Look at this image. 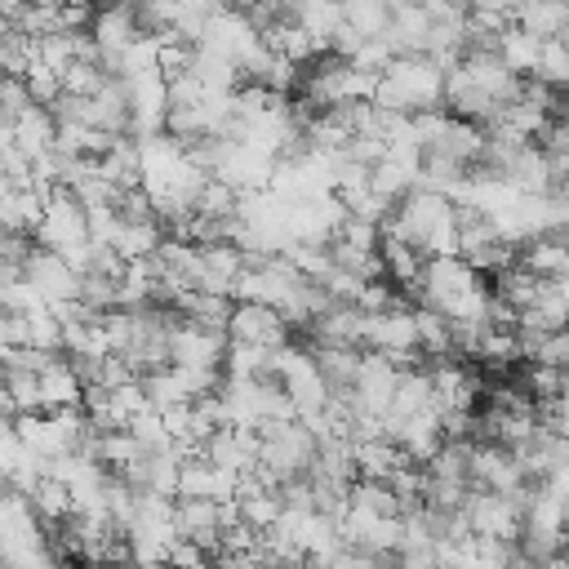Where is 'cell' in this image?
<instances>
[{"mask_svg": "<svg viewBox=\"0 0 569 569\" xmlns=\"http://www.w3.org/2000/svg\"><path fill=\"white\" fill-rule=\"evenodd\" d=\"M373 107L391 116L445 111V71L427 53H396V62L378 80Z\"/></svg>", "mask_w": 569, "mask_h": 569, "instance_id": "cell-1", "label": "cell"}, {"mask_svg": "<svg viewBox=\"0 0 569 569\" xmlns=\"http://www.w3.org/2000/svg\"><path fill=\"white\" fill-rule=\"evenodd\" d=\"M36 244L49 253H67L76 244H89V209L71 187H53L44 204V222L36 231Z\"/></svg>", "mask_w": 569, "mask_h": 569, "instance_id": "cell-2", "label": "cell"}, {"mask_svg": "<svg viewBox=\"0 0 569 569\" xmlns=\"http://www.w3.org/2000/svg\"><path fill=\"white\" fill-rule=\"evenodd\" d=\"M462 516H467L471 533H480V538H502V542H511V547H516V542H520V533H525V507H520L516 498H507V493L471 489V498H467Z\"/></svg>", "mask_w": 569, "mask_h": 569, "instance_id": "cell-3", "label": "cell"}, {"mask_svg": "<svg viewBox=\"0 0 569 569\" xmlns=\"http://www.w3.org/2000/svg\"><path fill=\"white\" fill-rule=\"evenodd\" d=\"M227 338H231V342H253V347H271V351H280V347H289L293 329H289V320H284L276 307H262V302H236L231 325H227Z\"/></svg>", "mask_w": 569, "mask_h": 569, "instance_id": "cell-4", "label": "cell"}, {"mask_svg": "<svg viewBox=\"0 0 569 569\" xmlns=\"http://www.w3.org/2000/svg\"><path fill=\"white\" fill-rule=\"evenodd\" d=\"M227 347H231V338H227V333L200 329V325H191V320H178V325H173V333H169L173 365H182V369H222Z\"/></svg>", "mask_w": 569, "mask_h": 569, "instance_id": "cell-5", "label": "cell"}, {"mask_svg": "<svg viewBox=\"0 0 569 569\" xmlns=\"http://www.w3.org/2000/svg\"><path fill=\"white\" fill-rule=\"evenodd\" d=\"M387 436L405 449V458L409 462H418V467H427L449 440H445V427H440V409H427V413H413V418H405V422H396V418H387Z\"/></svg>", "mask_w": 569, "mask_h": 569, "instance_id": "cell-6", "label": "cell"}, {"mask_svg": "<svg viewBox=\"0 0 569 569\" xmlns=\"http://www.w3.org/2000/svg\"><path fill=\"white\" fill-rule=\"evenodd\" d=\"M27 280L44 293L49 307H58V302H76L80 289H84V276H76L71 262H67L62 253H49V249H36V258L27 262Z\"/></svg>", "mask_w": 569, "mask_h": 569, "instance_id": "cell-7", "label": "cell"}, {"mask_svg": "<svg viewBox=\"0 0 569 569\" xmlns=\"http://www.w3.org/2000/svg\"><path fill=\"white\" fill-rule=\"evenodd\" d=\"M178 498H209V502H236L240 498V476L204 462V458H187L182 462V485Z\"/></svg>", "mask_w": 569, "mask_h": 569, "instance_id": "cell-8", "label": "cell"}, {"mask_svg": "<svg viewBox=\"0 0 569 569\" xmlns=\"http://www.w3.org/2000/svg\"><path fill=\"white\" fill-rule=\"evenodd\" d=\"M365 351H418V320L413 311H387V316H365Z\"/></svg>", "mask_w": 569, "mask_h": 569, "instance_id": "cell-9", "label": "cell"}, {"mask_svg": "<svg viewBox=\"0 0 569 569\" xmlns=\"http://www.w3.org/2000/svg\"><path fill=\"white\" fill-rule=\"evenodd\" d=\"M89 36L98 40L102 58H111V53L129 49V44H133V40L142 36V27H138V4H116V9H98V18H93Z\"/></svg>", "mask_w": 569, "mask_h": 569, "instance_id": "cell-10", "label": "cell"}, {"mask_svg": "<svg viewBox=\"0 0 569 569\" xmlns=\"http://www.w3.org/2000/svg\"><path fill=\"white\" fill-rule=\"evenodd\" d=\"M40 400H44V413L80 409V405H84V382H80L71 356H58V360L40 373Z\"/></svg>", "mask_w": 569, "mask_h": 569, "instance_id": "cell-11", "label": "cell"}, {"mask_svg": "<svg viewBox=\"0 0 569 569\" xmlns=\"http://www.w3.org/2000/svg\"><path fill=\"white\" fill-rule=\"evenodd\" d=\"M44 204H49V196L36 191V187H22V191L4 187V191H0V218H4V231L36 236L40 222H44Z\"/></svg>", "mask_w": 569, "mask_h": 569, "instance_id": "cell-12", "label": "cell"}, {"mask_svg": "<svg viewBox=\"0 0 569 569\" xmlns=\"http://www.w3.org/2000/svg\"><path fill=\"white\" fill-rule=\"evenodd\" d=\"M387 40L396 53H427V40H431V18L422 4H391V27H387Z\"/></svg>", "mask_w": 569, "mask_h": 569, "instance_id": "cell-13", "label": "cell"}, {"mask_svg": "<svg viewBox=\"0 0 569 569\" xmlns=\"http://www.w3.org/2000/svg\"><path fill=\"white\" fill-rule=\"evenodd\" d=\"M293 22L320 44V53H333V36L342 31V4H329V0L293 4Z\"/></svg>", "mask_w": 569, "mask_h": 569, "instance_id": "cell-14", "label": "cell"}, {"mask_svg": "<svg viewBox=\"0 0 569 569\" xmlns=\"http://www.w3.org/2000/svg\"><path fill=\"white\" fill-rule=\"evenodd\" d=\"M498 58L520 76V80H533L538 76V62H542V40L525 27H511L498 36Z\"/></svg>", "mask_w": 569, "mask_h": 569, "instance_id": "cell-15", "label": "cell"}, {"mask_svg": "<svg viewBox=\"0 0 569 569\" xmlns=\"http://www.w3.org/2000/svg\"><path fill=\"white\" fill-rule=\"evenodd\" d=\"M356 445V440H351ZM409 458H405V449L396 445V440H365V445H356V467H360V480H382V485H391V476L405 467Z\"/></svg>", "mask_w": 569, "mask_h": 569, "instance_id": "cell-16", "label": "cell"}, {"mask_svg": "<svg viewBox=\"0 0 569 569\" xmlns=\"http://www.w3.org/2000/svg\"><path fill=\"white\" fill-rule=\"evenodd\" d=\"M520 267H529L542 280H556L569 267V236H542L520 249Z\"/></svg>", "mask_w": 569, "mask_h": 569, "instance_id": "cell-17", "label": "cell"}, {"mask_svg": "<svg viewBox=\"0 0 569 569\" xmlns=\"http://www.w3.org/2000/svg\"><path fill=\"white\" fill-rule=\"evenodd\" d=\"M516 27L533 31L538 40H560L569 31V4H516Z\"/></svg>", "mask_w": 569, "mask_h": 569, "instance_id": "cell-18", "label": "cell"}, {"mask_svg": "<svg viewBox=\"0 0 569 569\" xmlns=\"http://www.w3.org/2000/svg\"><path fill=\"white\" fill-rule=\"evenodd\" d=\"M342 22L360 40H378L391 27V4H382V0H351V4H342Z\"/></svg>", "mask_w": 569, "mask_h": 569, "instance_id": "cell-19", "label": "cell"}, {"mask_svg": "<svg viewBox=\"0 0 569 569\" xmlns=\"http://www.w3.org/2000/svg\"><path fill=\"white\" fill-rule=\"evenodd\" d=\"M351 502L356 507H369L373 516H405L400 493L391 485H382V480H356L351 485Z\"/></svg>", "mask_w": 569, "mask_h": 569, "instance_id": "cell-20", "label": "cell"}, {"mask_svg": "<svg viewBox=\"0 0 569 569\" xmlns=\"http://www.w3.org/2000/svg\"><path fill=\"white\" fill-rule=\"evenodd\" d=\"M27 107H36V98H31V89H27V80H13V76H4L0 80V111H4V124H13Z\"/></svg>", "mask_w": 569, "mask_h": 569, "instance_id": "cell-21", "label": "cell"}, {"mask_svg": "<svg viewBox=\"0 0 569 569\" xmlns=\"http://www.w3.org/2000/svg\"><path fill=\"white\" fill-rule=\"evenodd\" d=\"M542 569H569V551H565V556H556V560H547Z\"/></svg>", "mask_w": 569, "mask_h": 569, "instance_id": "cell-22", "label": "cell"}]
</instances>
